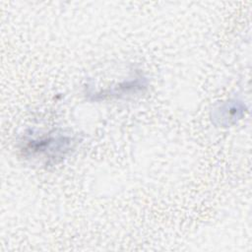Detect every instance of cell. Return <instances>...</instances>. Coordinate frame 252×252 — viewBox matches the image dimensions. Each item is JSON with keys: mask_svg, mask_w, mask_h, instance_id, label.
Returning a JSON list of instances; mask_svg holds the SVG:
<instances>
[{"mask_svg": "<svg viewBox=\"0 0 252 252\" xmlns=\"http://www.w3.org/2000/svg\"><path fill=\"white\" fill-rule=\"evenodd\" d=\"M244 104L236 99H230L220 103L213 110L212 119L216 125L230 126L236 123L244 115Z\"/></svg>", "mask_w": 252, "mask_h": 252, "instance_id": "7a4b0ae2", "label": "cell"}, {"mask_svg": "<svg viewBox=\"0 0 252 252\" xmlns=\"http://www.w3.org/2000/svg\"><path fill=\"white\" fill-rule=\"evenodd\" d=\"M146 82L143 78H136L134 80H130L127 82H123L119 85H117L116 87H113L109 90H105L102 91L101 93H97L94 95V98L95 99L97 96H101L100 98H105L106 96L112 97V96H116V97H120V96H125L128 95L130 94H137L143 91V89L147 88L146 87Z\"/></svg>", "mask_w": 252, "mask_h": 252, "instance_id": "3957f363", "label": "cell"}, {"mask_svg": "<svg viewBox=\"0 0 252 252\" xmlns=\"http://www.w3.org/2000/svg\"><path fill=\"white\" fill-rule=\"evenodd\" d=\"M74 138L69 135H48L40 139L29 140L24 147V152L31 157H43V158L56 162L74 147Z\"/></svg>", "mask_w": 252, "mask_h": 252, "instance_id": "6da1fadb", "label": "cell"}]
</instances>
